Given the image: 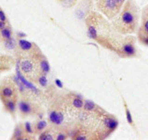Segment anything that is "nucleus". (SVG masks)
<instances>
[{
    "instance_id": "f257e3e1",
    "label": "nucleus",
    "mask_w": 148,
    "mask_h": 140,
    "mask_svg": "<svg viewBox=\"0 0 148 140\" xmlns=\"http://www.w3.org/2000/svg\"><path fill=\"white\" fill-rule=\"evenodd\" d=\"M138 21V7L134 0H127L120 12L111 20V24L118 33L126 36L135 33Z\"/></svg>"
},
{
    "instance_id": "f03ea898",
    "label": "nucleus",
    "mask_w": 148,
    "mask_h": 140,
    "mask_svg": "<svg viewBox=\"0 0 148 140\" xmlns=\"http://www.w3.org/2000/svg\"><path fill=\"white\" fill-rule=\"evenodd\" d=\"M119 126V121L116 118L108 113L101 115L97 127L95 137L96 139H104L110 136L116 131Z\"/></svg>"
},
{
    "instance_id": "7ed1b4c3",
    "label": "nucleus",
    "mask_w": 148,
    "mask_h": 140,
    "mask_svg": "<svg viewBox=\"0 0 148 140\" xmlns=\"http://www.w3.org/2000/svg\"><path fill=\"white\" fill-rule=\"evenodd\" d=\"M19 61L20 70L31 81H36V78L40 73L37 60L34 58L27 57L23 60L19 59Z\"/></svg>"
},
{
    "instance_id": "20e7f679",
    "label": "nucleus",
    "mask_w": 148,
    "mask_h": 140,
    "mask_svg": "<svg viewBox=\"0 0 148 140\" xmlns=\"http://www.w3.org/2000/svg\"><path fill=\"white\" fill-rule=\"evenodd\" d=\"M96 6L98 11L109 20H112L121 10L115 0H96Z\"/></svg>"
},
{
    "instance_id": "39448f33",
    "label": "nucleus",
    "mask_w": 148,
    "mask_h": 140,
    "mask_svg": "<svg viewBox=\"0 0 148 140\" xmlns=\"http://www.w3.org/2000/svg\"><path fill=\"white\" fill-rule=\"evenodd\" d=\"M48 119L52 126L57 130L58 129L67 130L65 128V125L66 123V115L63 109L59 107H53L49 109V113H48Z\"/></svg>"
},
{
    "instance_id": "423d86ee",
    "label": "nucleus",
    "mask_w": 148,
    "mask_h": 140,
    "mask_svg": "<svg viewBox=\"0 0 148 140\" xmlns=\"http://www.w3.org/2000/svg\"><path fill=\"white\" fill-rule=\"evenodd\" d=\"M135 41L136 39L134 36L126 35L124 42L119 49L117 55L121 58H132L137 56Z\"/></svg>"
},
{
    "instance_id": "0eeeda50",
    "label": "nucleus",
    "mask_w": 148,
    "mask_h": 140,
    "mask_svg": "<svg viewBox=\"0 0 148 140\" xmlns=\"http://www.w3.org/2000/svg\"><path fill=\"white\" fill-rule=\"evenodd\" d=\"M19 111L23 116H30L38 115L40 118V107L38 104L34 103V101L27 99H22L17 103Z\"/></svg>"
},
{
    "instance_id": "6e6552de",
    "label": "nucleus",
    "mask_w": 148,
    "mask_h": 140,
    "mask_svg": "<svg viewBox=\"0 0 148 140\" xmlns=\"http://www.w3.org/2000/svg\"><path fill=\"white\" fill-rule=\"evenodd\" d=\"M15 72L16 76H17V78H18L19 79H20V81L23 83V84L26 87V89L28 90V91H30V92L31 93L32 95L36 96V97L40 96V94H41L40 90L39 89L36 85H34V84H33L30 80L27 78V77H25V76L23 73V72H22L21 70H20V61H19V59L17 60V62H16Z\"/></svg>"
},
{
    "instance_id": "1a4fd4ad",
    "label": "nucleus",
    "mask_w": 148,
    "mask_h": 140,
    "mask_svg": "<svg viewBox=\"0 0 148 140\" xmlns=\"http://www.w3.org/2000/svg\"><path fill=\"white\" fill-rule=\"evenodd\" d=\"M17 46L20 48V50L23 51L25 53H27L28 57H33L36 54L40 52V49L36 44L26 40L24 38L19 39L17 42Z\"/></svg>"
},
{
    "instance_id": "9d476101",
    "label": "nucleus",
    "mask_w": 148,
    "mask_h": 140,
    "mask_svg": "<svg viewBox=\"0 0 148 140\" xmlns=\"http://www.w3.org/2000/svg\"><path fill=\"white\" fill-rule=\"evenodd\" d=\"M92 5V0H82L76 9V15L78 18H86L91 12L90 7Z\"/></svg>"
},
{
    "instance_id": "9b49d317",
    "label": "nucleus",
    "mask_w": 148,
    "mask_h": 140,
    "mask_svg": "<svg viewBox=\"0 0 148 140\" xmlns=\"http://www.w3.org/2000/svg\"><path fill=\"white\" fill-rule=\"evenodd\" d=\"M32 58H34L37 60L39 70H40V73L46 74V75L48 73H49V72L51 71L50 64H49V62L48 61L46 57L41 52L36 54V55H34Z\"/></svg>"
},
{
    "instance_id": "f8f14e48",
    "label": "nucleus",
    "mask_w": 148,
    "mask_h": 140,
    "mask_svg": "<svg viewBox=\"0 0 148 140\" xmlns=\"http://www.w3.org/2000/svg\"><path fill=\"white\" fill-rule=\"evenodd\" d=\"M82 110L87 112H90V113H94L100 115L106 113L105 110H103L102 107H100L98 105L94 103L93 101H91L90 100H85L83 109Z\"/></svg>"
},
{
    "instance_id": "ddd939ff",
    "label": "nucleus",
    "mask_w": 148,
    "mask_h": 140,
    "mask_svg": "<svg viewBox=\"0 0 148 140\" xmlns=\"http://www.w3.org/2000/svg\"><path fill=\"white\" fill-rule=\"evenodd\" d=\"M33 136L30 135H27L25 133L24 129V126L23 124H17L15 126L13 132L12 137V139H17V140H21V139H33Z\"/></svg>"
},
{
    "instance_id": "4468645a",
    "label": "nucleus",
    "mask_w": 148,
    "mask_h": 140,
    "mask_svg": "<svg viewBox=\"0 0 148 140\" xmlns=\"http://www.w3.org/2000/svg\"><path fill=\"white\" fill-rule=\"evenodd\" d=\"M57 129L52 126V128H47L38 136V139L41 140H53L56 139Z\"/></svg>"
},
{
    "instance_id": "2eb2a0df",
    "label": "nucleus",
    "mask_w": 148,
    "mask_h": 140,
    "mask_svg": "<svg viewBox=\"0 0 148 140\" xmlns=\"http://www.w3.org/2000/svg\"><path fill=\"white\" fill-rule=\"evenodd\" d=\"M0 94L4 100L14 99V97L16 94V90L14 87L11 86H5L1 89Z\"/></svg>"
},
{
    "instance_id": "dca6fc26",
    "label": "nucleus",
    "mask_w": 148,
    "mask_h": 140,
    "mask_svg": "<svg viewBox=\"0 0 148 140\" xmlns=\"http://www.w3.org/2000/svg\"><path fill=\"white\" fill-rule=\"evenodd\" d=\"M34 131L36 134H40V133L46 130L48 127V122L43 119H39L38 121L33 124Z\"/></svg>"
},
{
    "instance_id": "f3484780",
    "label": "nucleus",
    "mask_w": 148,
    "mask_h": 140,
    "mask_svg": "<svg viewBox=\"0 0 148 140\" xmlns=\"http://www.w3.org/2000/svg\"><path fill=\"white\" fill-rule=\"evenodd\" d=\"M4 107H5L7 111L11 114H14L16 112L17 109V101L15 99H8V100H4Z\"/></svg>"
},
{
    "instance_id": "a211bd4d",
    "label": "nucleus",
    "mask_w": 148,
    "mask_h": 140,
    "mask_svg": "<svg viewBox=\"0 0 148 140\" xmlns=\"http://www.w3.org/2000/svg\"><path fill=\"white\" fill-rule=\"evenodd\" d=\"M36 82L38 83V84L42 88H47L48 86H49V80H48L47 75L40 73L36 78Z\"/></svg>"
},
{
    "instance_id": "6ab92c4d",
    "label": "nucleus",
    "mask_w": 148,
    "mask_h": 140,
    "mask_svg": "<svg viewBox=\"0 0 148 140\" xmlns=\"http://www.w3.org/2000/svg\"><path fill=\"white\" fill-rule=\"evenodd\" d=\"M4 44L6 49H9V50H13V49H14L17 47V42H16L14 38L12 37L10 39H5L4 42Z\"/></svg>"
},
{
    "instance_id": "aec40b11",
    "label": "nucleus",
    "mask_w": 148,
    "mask_h": 140,
    "mask_svg": "<svg viewBox=\"0 0 148 140\" xmlns=\"http://www.w3.org/2000/svg\"><path fill=\"white\" fill-rule=\"evenodd\" d=\"M124 108H125V113H126V119H127V122H128L129 124L131 125L132 126L134 127V119H133L131 111L129 109L128 106H127V103L124 100Z\"/></svg>"
},
{
    "instance_id": "412c9836",
    "label": "nucleus",
    "mask_w": 148,
    "mask_h": 140,
    "mask_svg": "<svg viewBox=\"0 0 148 140\" xmlns=\"http://www.w3.org/2000/svg\"><path fill=\"white\" fill-rule=\"evenodd\" d=\"M23 126H24V129L25 133L27 134V135H30V136H33L35 134L34 131V126L30 122L26 121L25 123L23 124Z\"/></svg>"
},
{
    "instance_id": "4be33fe9",
    "label": "nucleus",
    "mask_w": 148,
    "mask_h": 140,
    "mask_svg": "<svg viewBox=\"0 0 148 140\" xmlns=\"http://www.w3.org/2000/svg\"><path fill=\"white\" fill-rule=\"evenodd\" d=\"M58 1L62 7H66V8H70L76 4L78 0H58Z\"/></svg>"
},
{
    "instance_id": "5701e85b",
    "label": "nucleus",
    "mask_w": 148,
    "mask_h": 140,
    "mask_svg": "<svg viewBox=\"0 0 148 140\" xmlns=\"http://www.w3.org/2000/svg\"><path fill=\"white\" fill-rule=\"evenodd\" d=\"M138 39L143 44L148 46V35L140 29L138 31Z\"/></svg>"
},
{
    "instance_id": "b1692460",
    "label": "nucleus",
    "mask_w": 148,
    "mask_h": 140,
    "mask_svg": "<svg viewBox=\"0 0 148 140\" xmlns=\"http://www.w3.org/2000/svg\"><path fill=\"white\" fill-rule=\"evenodd\" d=\"M1 36L4 39H8L12 37V31L10 27H5L1 30Z\"/></svg>"
},
{
    "instance_id": "393cba45",
    "label": "nucleus",
    "mask_w": 148,
    "mask_h": 140,
    "mask_svg": "<svg viewBox=\"0 0 148 140\" xmlns=\"http://www.w3.org/2000/svg\"><path fill=\"white\" fill-rule=\"evenodd\" d=\"M140 30H143V32L148 35V17L143 16V23H142V26L140 28Z\"/></svg>"
},
{
    "instance_id": "a878e982",
    "label": "nucleus",
    "mask_w": 148,
    "mask_h": 140,
    "mask_svg": "<svg viewBox=\"0 0 148 140\" xmlns=\"http://www.w3.org/2000/svg\"><path fill=\"white\" fill-rule=\"evenodd\" d=\"M0 20L4 22L7 21V16L2 10H0Z\"/></svg>"
},
{
    "instance_id": "bb28decb",
    "label": "nucleus",
    "mask_w": 148,
    "mask_h": 140,
    "mask_svg": "<svg viewBox=\"0 0 148 140\" xmlns=\"http://www.w3.org/2000/svg\"><path fill=\"white\" fill-rule=\"evenodd\" d=\"M55 84H56V87H59V88H62V87H63V83H62V81L58 79V78H56V79L55 80Z\"/></svg>"
},
{
    "instance_id": "cd10ccee",
    "label": "nucleus",
    "mask_w": 148,
    "mask_h": 140,
    "mask_svg": "<svg viewBox=\"0 0 148 140\" xmlns=\"http://www.w3.org/2000/svg\"><path fill=\"white\" fill-rule=\"evenodd\" d=\"M116 2L118 4V5L121 8H122V7L124 6V4H125V2L127 1V0H115Z\"/></svg>"
},
{
    "instance_id": "c85d7f7f",
    "label": "nucleus",
    "mask_w": 148,
    "mask_h": 140,
    "mask_svg": "<svg viewBox=\"0 0 148 140\" xmlns=\"http://www.w3.org/2000/svg\"><path fill=\"white\" fill-rule=\"evenodd\" d=\"M5 27H6V22L2 21V20H0V30Z\"/></svg>"
},
{
    "instance_id": "c756f323",
    "label": "nucleus",
    "mask_w": 148,
    "mask_h": 140,
    "mask_svg": "<svg viewBox=\"0 0 148 140\" xmlns=\"http://www.w3.org/2000/svg\"><path fill=\"white\" fill-rule=\"evenodd\" d=\"M17 36H18L20 39H22V38H24L25 36V34L23 33V32H18V33H17Z\"/></svg>"
}]
</instances>
